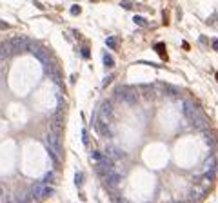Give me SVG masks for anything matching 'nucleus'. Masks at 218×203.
Instances as JSON below:
<instances>
[{
	"label": "nucleus",
	"instance_id": "6",
	"mask_svg": "<svg viewBox=\"0 0 218 203\" xmlns=\"http://www.w3.org/2000/svg\"><path fill=\"white\" fill-rule=\"evenodd\" d=\"M104 156H106L109 161H111V163H115V161L126 158V152L120 151L118 147H106V149H104Z\"/></svg>",
	"mask_w": 218,
	"mask_h": 203
},
{
	"label": "nucleus",
	"instance_id": "31",
	"mask_svg": "<svg viewBox=\"0 0 218 203\" xmlns=\"http://www.w3.org/2000/svg\"><path fill=\"white\" fill-rule=\"evenodd\" d=\"M211 44H213V49H215V51H218V40H213Z\"/></svg>",
	"mask_w": 218,
	"mask_h": 203
},
{
	"label": "nucleus",
	"instance_id": "25",
	"mask_svg": "<svg viewBox=\"0 0 218 203\" xmlns=\"http://www.w3.org/2000/svg\"><path fill=\"white\" fill-rule=\"evenodd\" d=\"M135 22H136V24H140V25H147V20H146V18H142V16H135Z\"/></svg>",
	"mask_w": 218,
	"mask_h": 203
},
{
	"label": "nucleus",
	"instance_id": "27",
	"mask_svg": "<svg viewBox=\"0 0 218 203\" xmlns=\"http://www.w3.org/2000/svg\"><path fill=\"white\" fill-rule=\"evenodd\" d=\"M71 13H73V15H78V13H80V5H73V8H71Z\"/></svg>",
	"mask_w": 218,
	"mask_h": 203
},
{
	"label": "nucleus",
	"instance_id": "17",
	"mask_svg": "<svg viewBox=\"0 0 218 203\" xmlns=\"http://www.w3.org/2000/svg\"><path fill=\"white\" fill-rule=\"evenodd\" d=\"M0 203H9V192L4 185H0Z\"/></svg>",
	"mask_w": 218,
	"mask_h": 203
},
{
	"label": "nucleus",
	"instance_id": "7",
	"mask_svg": "<svg viewBox=\"0 0 218 203\" xmlns=\"http://www.w3.org/2000/svg\"><path fill=\"white\" fill-rule=\"evenodd\" d=\"M120 180H122V174H120L118 171H115V169L107 171V174L104 176V181H106L107 189H115V187L120 183Z\"/></svg>",
	"mask_w": 218,
	"mask_h": 203
},
{
	"label": "nucleus",
	"instance_id": "26",
	"mask_svg": "<svg viewBox=\"0 0 218 203\" xmlns=\"http://www.w3.org/2000/svg\"><path fill=\"white\" fill-rule=\"evenodd\" d=\"M82 143L84 145L89 143V140H87V131H82Z\"/></svg>",
	"mask_w": 218,
	"mask_h": 203
},
{
	"label": "nucleus",
	"instance_id": "28",
	"mask_svg": "<svg viewBox=\"0 0 218 203\" xmlns=\"http://www.w3.org/2000/svg\"><path fill=\"white\" fill-rule=\"evenodd\" d=\"M82 55H84V58H89V49L84 47V49H82Z\"/></svg>",
	"mask_w": 218,
	"mask_h": 203
},
{
	"label": "nucleus",
	"instance_id": "11",
	"mask_svg": "<svg viewBox=\"0 0 218 203\" xmlns=\"http://www.w3.org/2000/svg\"><path fill=\"white\" fill-rule=\"evenodd\" d=\"M46 73H47V76H49L54 84H62V71L58 69V65H54V64H51V65H46Z\"/></svg>",
	"mask_w": 218,
	"mask_h": 203
},
{
	"label": "nucleus",
	"instance_id": "9",
	"mask_svg": "<svg viewBox=\"0 0 218 203\" xmlns=\"http://www.w3.org/2000/svg\"><path fill=\"white\" fill-rule=\"evenodd\" d=\"M11 49L13 53H22V51H27V45H29V40L27 38H22V36H15L11 40Z\"/></svg>",
	"mask_w": 218,
	"mask_h": 203
},
{
	"label": "nucleus",
	"instance_id": "4",
	"mask_svg": "<svg viewBox=\"0 0 218 203\" xmlns=\"http://www.w3.org/2000/svg\"><path fill=\"white\" fill-rule=\"evenodd\" d=\"M115 96H117L118 100H122L124 104H129V105H135L136 100H138L136 91L131 89V87H127V85H118L117 91H115Z\"/></svg>",
	"mask_w": 218,
	"mask_h": 203
},
{
	"label": "nucleus",
	"instance_id": "24",
	"mask_svg": "<svg viewBox=\"0 0 218 203\" xmlns=\"http://www.w3.org/2000/svg\"><path fill=\"white\" fill-rule=\"evenodd\" d=\"M47 152H49V156L53 158V161H54V165H58V163H60V156H57V154H54V152L51 151V149H47Z\"/></svg>",
	"mask_w": 218,
	"mask_h": 203
},
{
	"label": "nucleus",
	"instance_id": "19",
	"mask_svg": "<svg viewBox=\"0 0 218 203\" xmlns=\"http://www.w3.org/2000/svg\"><path fill=\"white\" fill-rule=\"evenodd\" d=\"M106 44L111 47V49H117L118 47V38H115V36H109L107 40H106Z\"/></svg>",
	"mask_w": 218,
	"mask_h": 203
},
{
	"label": "nucleus",
	"instance_id": "13",
	"mask_svg": "<svg viewBox=\"0 0 218 203\" xmlns=\"http://www.w3.org/2000/svg\"><path fill=\"white\" fill-rule=\"evenodd\" d=\"M31 201V194L26 189H18L15 192V203H29Z\"/></svg>",
	"mask_w": 218,
	"mask_h": 203
},
{
	"label": "nucleus",
	"instance_id": "10",
	"mask_svg": "<svg viewBox=\"0 0 218 203\" xmlns=\"http://www.w3.org/2000/svg\"><path fill=\"white\" fill-rule=\"evenodd\" d=\"M207 194V189L206 187H193L189 192V201L191 203H200Z\"/></svg>",
	"mask_w": 218,
	"mask_h": 203
},
{
	"label": "nucleus",
	"instance_id": "30",
	"mask_svg": "<svg viewBox=\"0 0 218 203\" xmlns=\"http://www.w3.org/2000/svg\"><path fill=\"white\" fill-rule=\"evenodd\" d=\"M0 29H9V24H6V22H0Z\"/></svg>",
	"mask_w": 218,
	"mask_h": 203
},
{
	"label": "nucleus",
	"instance_id": "20",
	"mask_svg": "<svg viewBox=\"0 0 218 203\" xmlns=\"http://www.w3.org/2000/svg\"><path fill=\"white\" fill-rule=\"evenodd\" d=\"M104 65H107V67H113V65H115L113 56H111V55H107V53L104 55Z\"/></svg>",
	"mask_w": 218,
	"mask_h": 203
},
{
	"label": "nucleus",
	"instance_id": "32",
	"mask_svg": "<svg viewBox=\"0 0 218 203\" xmlns=\"http://www.w3.org/2000/svg\"><path fill=\"white\" fill-rule=\"evenodd\" d=\"M200 42H202V44H207V42H209V40H207L206 36H200Z\"/></svg>",
	"mask_w": 218,
	"mask_h": 203
},
{
	"label": "nucleus",
	"instance_id": "1",
	"mask_svg": "<svg viewBox=\"0 0 218 203\" xmlns=\"http://www.w3.org/2000/svg\"><path fill=\"white\" fill-rule=\"evenodd\" d=\"M184 112H186V116H187V120L193 123L196 129H200V131H204L207 127V116H206V112H204L202 109H200V105H196L195 102H186L184 104Z\"/></svg>",
	"mask_w": 218,
	"mask_h": 203
},
{
	"label": "nucleus",
	"instance_id": "16",
	"mask_svg": "<svg viewBox=\"0 0 218 203\" xmlns=\"http://www.w3.org/2000/svg\"><path fill=\"white\" fill-rule=\"evenodd\" d=\"M216 165H218V158L215 154H211V156L206 160V169L207 171H216Z\"/></svg>",
	"mask_w": 218,
	"mask_h": 203
},
{
	"label": "nucleus",
	"instance_id": "14",
	"mask_svg": "<svg viewBox=\"0 0 218 203\" xmlns=\"http://www.w3.org/2000/svg\"><path fill=\"white\" fill-rule=\"evenodd\" d=\"M13 55L11 44L9 42H0V60H8Z\"/></svg>",
	"mask_w": 218,
	"mask_h": 203
},
{
	"label": "nucleus",
	"instance_id": "12",
	"mask_svg": "<svg viewBox=\"0 0 218 203\" xmlns=\"http://www.w3.org/2000/svg\"><path fill=\"white\" fill-rule=\"evenodd\" d=\"M113 114V104L109 100H104L100 104V112H98V118H102V120H107L109 116ZM109 121V120H107Z\"/></svg>",
	"mask_w": 218,
	"mask_h": 203
},
{
	"label": "nucleus",
	"instance_id": "5",
	"mask_svg": "<svg viewBox=\"0 0 218 203\" xmlns=\"http://www.w3.org/2000/svg\"><path fill=\"white\" fill-rule=\"evenodd\" d=\"M47 149L57 154V156H62L64 154V147H62V136H57V134H47Z\"/></svg>",
	"mask_w": 218,
	"mask_h": 203
},
{
	"label": "nucleus",
	"instance_id": "8",
	"mask_svg": "<svg viewBox=\"0 0 218 203\" xmlns=\"http://www.w3.org/2000/svg\"><path fill=\"white\" fill-rule=\"evenodd\" d=\"M93 125L97 132H100L102 136H111V127H109V121L107 120H102V118H93Z\"/></svg>",
	"mask_w": 218,
	"mask_h": 203
},
{
	"label": "nucleus",
	"instance_id": "23",
	"mask_svg": "<svg viewBox=\"0 0 218 203\" xmlns=\"http://www.w3.org/2000/svg\"><path fill=\"white\" fill-rule=\"evenodd\" d=\"M206 140H207V143H213V147L218 143V140H216V136H215V134H207V136H206Z\"/></svg>",
	"mask_w": 218,
	"mask_h": 203
},
{
	"label": "nucleus",
	"instance_id": "18",
	"mask_svg": "<svg viewBox=\"0 0 218 203\" xmlns=\"http://www.w3.org/2000/svg\"><path fill=\"white\" fill-rule=\"evenodd\" d=\"M54 181H57V174H54V172H47V174L44 176V185L54 183Z\"/></svg>",
	"mask_w": 218,
	"mask_h": 203
},
{
	"label": "nucleus",
	"instance_id": "29",
	"mask_svg": "<svg viewBox=\"0 0 218 203\" xmlns=\"http://www.w3.org/2000/svg\"><path fill=\"white\" fill-rule=\"evenodd\" d=\"M111 80H113V76H107V78H104V82H102V85L106 87V85H107L109 82H111Z\"/></svg>",
	"mask_w": 218,
	"mask_h": 203
},
{
	"label": "nucleus",
	"instance_id": "22",
	"mask_svg": "<svg viewBox=\"0 0 218 203\" xmlns=\"http://www.w3.org/2000/svg\"><path fill=\"white\" fill-rule=\"evenodd\" d=\"M75 183H77V185L84 183V172H77V174H75Z\"/></svg>",
	"mask_w": 218,
	"mask_h": 203
},
{
	"label": "nucleus",
	"instance_id": "15",
	"mask_svg": "<svg viewBox=\"0 0 218 203\" xmlns=\"http://www.w3.org/2000/svg\"><path fill=\"white\" fill-rule=\"evenodd\" d=\"M107 194H109V200H111L113 203H124V198L120 196V192L117 191V189H109Z\"/></svg>",
	"mask_w": 218,
	"mask_h": 203
},
{
	"label": "nucleus",
	"instance_id": "2",
	"mask_svg": "<svg viewBox=\"0 0 218 203\" xmlns=\"http://www.w3.org/2000/svg\"><path fill=\"white\" fill-rule=\"evenodd\" d=\"M29 194H31V200H35V201H42V200H47L49 196L54 194V189H53L51 185L35 183V185H31Z\"/></svg>",
	"mask_w": 218,
	"mask_h": 203
},
{
	"label": "nucleus",
	"instance_id": "3",
	"mask_svg": "<svg viewBox=\"0 0 218 203\" xmlns=\"http://www.w3.org/2000/svg\"><path fill=\"white\" fill-rule=\"evenodd\" d=\"M27 49H29L33 55H35L40 62H42L44 65H49L53 64V56H51V53L46 49V47L42 44H35V42H29V45H27Z\"/></svg>",
	"mask_w": 218,
	"mask_h": 203
},
{
	"label": "nucleus",
	"instance_id": "21",
	"mask_svg": "<svg viewBox=\"0 0 218 203\" xmlns=\"http://www.w3.org/2000/svg\"><path fill=\"white\" fill-rule=\"evenodd\" d=\"M155 51L158 53L162 58H166V49H164V44H156V45H155Z\"/></svg>",
	"mask_w": 218,
	"mask_h": 203
}]
</instances>
